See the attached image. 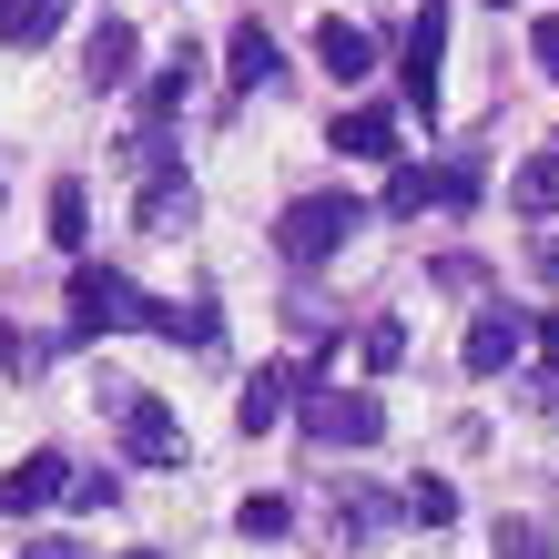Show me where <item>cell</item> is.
<instances>
[{
    "instance_id": "obj_1",
    "label": "cell",
    "mask_w": 559,
    "mask_h": 559,
    "mask_svg": "<svg viewBox=\"0 0 559 559\" xmlns=\"http://www.w3.org/2000/svg\"><path fill=\"white\" fill-rule=\"evenodd\" d=\"M346 235H367V204L356 193H295L275 214V254L285 265H325V254H346Z\"/></svg>"
},
{
    "instance_id": "obj_2",
    "label": "cell",
    "mask_w": 559,
    "mask_h": 559,
    "mask_svg": "<svg viewBox=\"0 0 559 559\" xmlns=\"http://www.w3.org/2000/svg\"><path fill=\"white\" fill-rule=\"evenodd\" d=\"M306 438L316 448H377L386 438V407L367 386H306Z\"/></svg>"
},
{
    "instance_id": "obj_3",
    "label": "cell",
    "mask_w": 559,
    "mask_h": 559,
    "mask_svg": "<svg viewBox=\"0 0 559 559\" xmlns=\"http://www.w3.org/2000/svg\"><path fill=\"white\" fill-rule=\"evenodd\" d=\"M143 325V285L112 265H72V336H122Z\"/></svg>"
},
{
    "instance_id": "obj_4",
    "label": "cell",
    "mask_w": 559,
    "mask_h": 559,
    "mask_svg": "<svg viewBox=\"0 0 559 559\" xmlns=\"http://www.w3.org/2000/svg\"><path fill=\"white\" fill-rule=\"evenodd\" d=\"M112 417H122V448L143 457V468H174L183 457V417L153 397V386H112Z\"/></svg>"
},
{
    "instance_id": "obj_5",
    "label": "cell",
    "mask_w": 559,
    "mask_h": 559,
    "mask_svg": "<svg viewBox=\"0 0 559 559\" xmlns=\"http://www.w3.org/2000/svg\"><path fill=\"white\" fill-rule=\"evenodd\" d=\"M143 325H153L163 346H193V356H214V346H224L214 295H193V306H183V295H143Z\"/></svg>"
},
{
    "instance_id": "obj_6",
    "label": "cell",
    "mask_w": 559,
    "mask_h": 559,
    "mask_svg": "<svg viewBox=\"0 0 559 559\" xmlns=\"http://www.w3.org/2000/svg\"><path fill=\"white\" fill-rule=\"evenodd\" d=\"M61 488H72V457H61V448H31L21 468L0 478V519H31V509H51Z\"/></svg>"
},
{
    "instance_id": "obj_7",
    "label": "cell",
    "mask_w": 559,
    "mask_h": 559,
    "mask_svg": "<svg viewBox=\"0 0 559 559\" xmlns=\"http://www.w3.org/2000/svg\"><path fill=\"white\" fill-rule=\"evenodd\" d=\"M457 356H468V377H509L519 356H530V316H509V306H488V316L468 325V346H457Z\"/></svg>"
},
{
    "instance_id": "obj_8",
    "label": "cell",
    "mask_w": 559,
    "mask_h": 559,
    "mask_svg": "<svg viewBox=\"0 0 559 559\" xmlns=\"http://www.w3.org/2000/svg\"><path fill=\"white\" fill-rule=\"evenodd\" d=\"M438 61H448V11L427 0V11L407 21V103L417 112H438Z\"/></svg>"
},
{
    "instance_id": "obj_9",
    "label": "cell",
    "mask_w": 559,
    "mask_h": 559,
    "mask_svg": "<svg viewBox=\"0 0 559 559\" xmlns=\"http://www.w3.org/2000/svg\"><path fill=\"white\" fill-rule=\"evenodd\" d=\"M224 82H235V92H265V82H285V51H275V31H265V21H245L235 41H224Z\"/></svg>"
},
{
    "instance_id": "obj_10",
    "label": "cell",
    "mask_w": 559,
    "mask_h": 559,
    "mask_svg": "<svg viewBox=\"0 0 559 559\" xmlns=\"http://www.w3.org/2000/svg\"><path fill=\"white\" fill-rule=\"evenodd\" d=\"M82 82H92V92L133 82V21H92V41H82Z\"/></svg>"
},
{
    "instance_id": "obj_11",
    "label": "cell",
    "mask_w": 559,
    "mask_h": 559,
    "mask_svg": "<svg viewBox=\"0 0 559 559\" xmlns=\"http://www.w3.org/2000/svg\"><path fill=\"white\" fill-rule=\"evenodd\" d=\"M143 235H153V245H183V235H193V183H174V174L143 183Z\"/></svg>"
},
{
    "instance_id": "obj_12",
    "label": "cell",
    "mask_w": 559,
    "mask_h": 559,
    "mask_svg": "<svg viewBox=\"0 0 559 559\" xmlns=\"http://www.w3.org/2000/svg\"><path fill=\"white\" fill-rule=\"evenodd\" d=\"M336 153H356V163H386V153H397V112H386V103H356V112H336Z\"/></svg>"
},
{
    "instance_id": "obj_13",
    "label": "cell",
    "mask_w": 559,
    "mask_h": 559,
    "mask_svg": "<svg viewBox=\"0 0 559 559\" xmlns=\"http://www.w3.org/2000/svg\"><path fill=\"white\" fill-rule=\"evenodd\" d=\"M193 82H204V51H193V41H183V51H174V61H163V72H153V82H143V122H174Z\"/></svg>"
},
{
    "instance_id": "obj_14",
    "label": "cell",
    "mask_w": 559,
    "mask_h": 559,
    "mask_svg": "<svg viewBox=\"0 0 559 559\" xmlns=\"http://www.w3.org/2000/svg\"><path fill=\"white\" fill-rule=\"evenodd\" d=\"M316 61H325L336 82H367V72H377V41H367L356 21H325V31H316Z\"/></svg>"
},
{
    "instance_id": "obj_15",
    "label": "cell",
    "mask_w": 559,
    "mask_h": 559,
    "mask_svg": "<svg viewBox=\"0 0 559 559\" xmlns=\"http://www.w3.org/2000/svg\"><path fill=\"white\" fill-rule=\"evenodd\" d=\"M285 407H295V377H285V367H265V377L245 386V407H235V427H245V438H265V427H275Z\"/></svg>"
},
{
    "instance_id": "obj_16",
    "label": "cell",
    "mask_w": 559,
    "mask_h": 559,
    "mask_svg": "<svg viewBox=\"0 0 559 559\" xmlns=\"http://www.w3.org/2000/svg\"><path fill=\"white\" fill-rule=\"evenodd\" d=\"M61 11H72V0H0V41H51V31H61Z\"/></svg>"
},
{
    "instance_id": "obj_17",
    "label": "cell",
    "mask_w": 559,
    "mask_h": 559,
    "mask_svg": "<svg viewBox=\"0 0 559 559\" xmlns=\"http://www.w3.org/2000/svg\"><path fill=\"white\" fill-rule=\"evenodd\" d=\"M51 245H61V254L92 245V193H82V183H51Z\"/></svg>"
},
{
    "instance_id": "obj_18",
    "label": "cell",
    "mask_w": 559,
    "mask_h": 559,
    "mask_svg": "<svg viewBox=\"0 0 559 559\" xmlns=\"http://www.w3.org/2000/svg\"><path fill=\"white\" fill-rule=\"evenodd\" d=\"M509 204H519V214H559V143H549L539 163H519V183H509Z\"/></svg>"
},
{
    "instance_id": "obj_19",
    "label": "cell",
    "mask_w": 559,
    "mask_h": 559,
    "mask_svg": "<svg viewBox=\"0 0 559 559\" xmlns=\"http://www.w3.org/2000/svg\"><path fill=\"white\" fill-rule=\"evenodd\" d=\"M386 519H397V509H386V499H377V488H356V499L336 509V549H346V539H356V549H367V539L386 530Z\"/></svg>"
},
{
    "instance_id": "obj_20",
    "label": "cell",
    "mask_w": 559,
    "mask_h": 559,
    "mask_svg": "<svg viewBox=\"0 0 559 559\" xmlns=\"http://www.w3.org/2000/svg\"><path fill=\"white\" fill-rule=\"evenodd\" d=\"M356 356H367V377H386V367L407 356V325H397V316H377L367 336H356Z\"/></svg>"
},
{
    "instance_id": "obj_21",
    "label": "cell",
    "mask_w": 559,
    "mask_h": 559,
    "mask_svg": "<svg viewBox=\"0 0 559 559\" xmlns=\"http://www.w3.org/2000/svg\"><path fill=\"white\" fill-rule=\"evenodd\" d=\"M407 519H417V530H448V519H457V488L448 478H417L407 488Z\"/></svg>"
},
{
    "instance_id": "obj_22",
    "label": "cell",
    "mask_w": 559,
    "mask_h": 559,
    "mask_svg": "<svg viewBox=\"0 0 559 559\" xmlns=\"http://www.w3.org/2000/svg\"><path fill=\"white\" fill-rule=\"evenodd\" d=\"M488 549H499V559H549V530H539V519H499Z\"/></svg>"
},
{
    "instance_id": "obj_23",
    "label": "cell",
    "mask_w": 559,
    "mask_h": 559,
    "mask_svg": "<svg viewBox=\"0 0 559 559\" xmlns=\"http://www.w3.org/2000/svg\"><path fill=\"white\" fill-rule=\"evenodd\" d=\"M427 204L468 214V204H478V163H448V174H427Z\"/></svg>"
},
{
    "instance_id": "obj_24",
    "label": "cell",
    "mask_w": 559,
    "mask_h": 559,
    "mask_svg": "<svg viewBox=\"0 0 559 559\" xmlns=\"http://www.w3.org/2000/svg\"><path fill=\"white\" fill-rule=\"evenodd\" d=\"M530 346H539V407H559V316H530Z\"/></svg>"
},
{
    "instance_id": "obj_25",
    "label": "cell",
    "mask_w": 559,
    "mask_h": 559,
    "mask_svg": "<svg viewBox=\"0 0 559 559\" xmlns=\"http://www.w3.org/2000/svg\"><path fill=\"white\" fill-rule=\"evenodd\" d=\"M427 285H438V295H478L488 265H478V254H438V265H427Z\"/></svg>"
},
{
    "instance_id": "obj_26",
    "label": "cell",
    "mask_w": 559,
    "mask_h": 559,
    "mask_svg": "<svg viewBox=\"0 0 559 559\" xmlns=\"http://www.w3.org/2000/svg\"><path fill=\"white\" fill-rule=\"evenodd\" d=\"M235 530H245V539H285V530H295V509H285V499H245V509H235Z\"/></svg>"
},
{
    "instance_id": "obj_27",
    "label": "cell",
    "mask_w": 559,
    "mask_h": 559,
    "mask_svg": "<svg viewBox=\"0 0 559 559\" xmlns=\"http://www.w3.org/2000/svg\"><path fill=\"white\" fill-rule=\"evenodd\" d=\"M386 214H427V174H417V163H397V174H386Z\"/></svg>"
},
{
    "instance_id": "obj_28",
    "label": "cell",
    "mask_w": 559,
    "mask_h": 559,
    "mask_svg": "<svg viewBox=\"0 0 559 559\" xmlns=\"http://www.w3.org/2000/svg\"><path fill=\"white\" fill-rule=\"evenodd\" d=\"M530 61H539L549 82H559V11H549V21H530Z\"/></svg>"
},
{
    "instance_id": "obj_29",
    "label": "cell",
    "mask_w": 559,
    "mask_h": 559,
    "mask_svg": "<svg viewBox=\"0 0 559 559\" xmlns=\"http://www.w3.org/2000/svg\"><path fill=\"white\" fill-rule=\"evenodd\" d=\"M61 499H72V509H112V499H122V478H72Z\"/></svg>"
},
{
    "instance_id": "obj_30",
    "label": "cell",
    "mask_w": 559,
    "mask_h": 559,
    "mask_svg": "<svg viewBox=\"0 0 559 559\" xmlns=\"http://www.w3.org/2000/svg\"><path fill=\"white\" fill-rule=\"evenodd\" d=\"M21 559H72V539H21Z\"/></svg>"
},
{
    "instance_id": "obj_31",
    "label": "cell",
    "mask_w": 559,
    "mask_h": 559,
    "mask_svg": "<svg viewBox=\"0 0 559 559\" xmlns=\"http://www.w3.org/2000/svg\"><path fill=\"white\" fill-rule=\"evenodd\" d=\"M539 275H559V235H539Z\"/></svg>"
},
{
    "instance_id": "obj_32",
    "label": "cell",
    "mask_w": 559,
    "mask_h": 559,
    "mask_svg": "<svg viewBox=\"0 0 559 559\" xmlns=\"http://www.w3.org/2000/svg\"><path fill=\"white\" fill-rule=\"evenodd\" d=\"M122 559H163V549H122Z\"/></svg>"
},
{
    "instance_id": "obj_33",
    "label": "cell",
    "mask_w": 559,
    "mask_h": 559,
    "mask_svg": "<svg viewBox=\"0 0 559 559\" xmlns=\"http://www.w3.org/2000/svg\"><path fill=\"white\" fill-rule=\"evenodd\" d=\"M488 11H509V0H488Z\"/></svg>"
}]
</instances>
